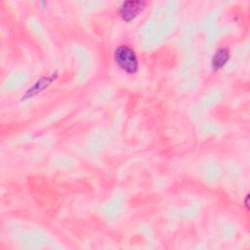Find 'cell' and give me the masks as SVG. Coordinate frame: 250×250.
<instances>
[{
  "label": "cell",
  "mask_w": 250,
  "mask_h": 250,
  "mask_svg": "<svg viewBox=\"0 0 250 250\" xmlns=\"http://www.w3.org/2000/svg\"><path fill=\"white\" fill-rule=\"evenodd\" d=\"M145 5L146 2L140 0L125 1L120 6V16L125 21H131L142 12Z\"/></svg>",
  "instance_id": "obj_2"
},
{
  "label": "cell",
  "mask_w": 250,
  "mask_h": 250,
  "mask_svg": "<svg viewBox=\"0 0 250 250\" xmlns=\"http://www.w3.org/2000/svg\"><path fill=\"white\" fill-rule=\"evenodd\" d=\"M114 60L128 73H134L138 69V60L135 52L128 46H119L114 52Z\"/></svg>",
  "instance_id": "obj_1"
},
{
  "label": "cell",
  "mask_w": 250,
  "mask_h": 250,
  "mask_svg": "<svg viewBox=\"0 0 250 250\" xmlns=\"http://www.w3.org/2000/svg\"><path fill=\"white\" fill-rule=\"evenodd\" d=\"M229 59V53L227 49L218 50L212 59V67L214 70L223 67Z\"/></svg>",
  "instance_id": "obj_4"
},
{
  "label": "cell",
  "mask_w": 250,
  "mask_h": 250,
  "mask_svg": "<svg viewBox=\"0 0 250 250\" xmlns=\"http://www.w3.org/2000/svg\"><path fill=\"white\" fill-rule=\"evenodd\" d=\"M56 77V75H52L51 77H42L40 78L26 93H25V96L22 98V99H27L31 96H34L36 95L38 92L42 91L43 89H45L46 87H48V85L54 80V78Z\"/></svg>",
  "instance_id": "obj_3"
}]
</instances>
